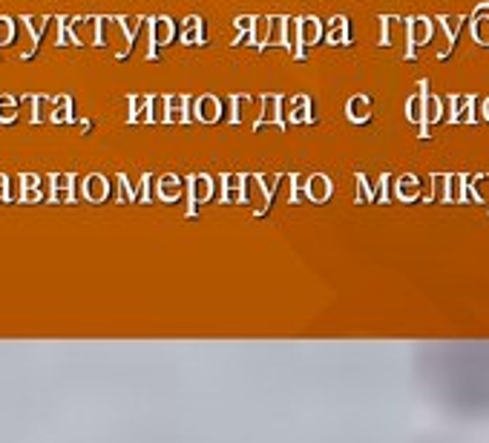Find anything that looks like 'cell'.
I'll use <instances>...</instances> for the list:
<instances>
[{
  "mask_svg": "<svg viewBox=\"0 0 489 443\" xmlns=\"http://www.w3.org/2000/svg\"><path fill=\"white\" fill-rule=\"evenodd\" d=\"M435 35V23L429 18H409L406 20V44H409V58H415L417 46H426Z\"/></svg>",
  "mask_w": 489,
  "mask_h": 443,
  "instance_id": "6da1fadb",
  "label": "cell"
},
{
  "mask_svg": "<svg viewBox=\"0 0 489 443\" xmlns=\"http://www.w3.org/2000/svg\"><path fill=\"white\" fill-rule=\"evenodd\" d=\"M176 38V23L170 18H156L150 20V58H156L159 46H167L170 41Z\"/></svg>",
  "mask_w": 489,
  "mask_h": 443,
  "instance_id": "7a4b0ae2",
  "label": "cell"
},
{
  "mask_svg": "<svg viewBox=\"0 0 489 443\" xmlns=\"http://www.w3.org/2000/svg\"><path fill=\"white\" fill-rule=\"evenodd\" d=\"M296 29H299V44H317L322 35H325V29H322V23L317 20V18H302V20H296Z\"/></svg>",
  "mask_w": 489,
  "mask_h": 443,
  "instance_id": "3957f363",
  "label": "cell"
},
{
  "mask_svg": "<svg viewBox=\"0 0 489 443\" xmlns=\"http://www.w3.org/2000/svg\"><path fill=\"white\" fill-rule=\"evenodd\" d=\"M325 41L328 44H351V26L343 15L331 20V26L325 29Z\"/></svg>",
  "mask_w": 489,
  "mask_h": 443,
  "instance_id": "277c9868",
  "label": "cell"
},
{
  "mask_svg": "<svg viewBox=\"0 0 489 443\" xmlns=\"http://www.w3.org/2000/svg\"><path fill=\"white\" fill-rule=\"evenodd\" d=\"M285 38H288V18H270L268 46H285Z\"/></svg>",
  "mask_w": 489,
  "mask_h": 443,
  "instance_id": "5b68a950",
  "label": "cell"
},
{
  "mask_svg": "<svg viewBox=\"0 0 489 443\" xmlns=\"http://www.w3.org/2000/svg\"><path fill=\"white\" fill-rule=\"evenodd\" d=\"M181 41H185V44H202V18L199 15L185 18V26H181Z\"/></svg>",
  "mask_w": 489,
  "mask_h": 443,
  "instance_id": "8992f818",
  "label": "cell"
},
{
  "mask_svg": "<svg viewBox=\"0 0 489 443\" xmlns=\"http://www.w3.org/2000/svg\"><path fill=\"white\" fill-rule=\"evenodd\" d=\"M268 35H270V18H256L254 23V35H251V44L254 46H268Z\"/></svg>",
  "mask_w": 489,
  "mask_h": 443,
  "instance_id": "52a82bcc",
  "label": "cell"
},
{
  "mask_svg": "<svg viewBox=\"0 0 489 443\" xmlns=\"http://www.w3.org/2000/svg\"><path fill=\"white\" fill-rule=\"evenodd\" d=\"M472 38L483 46H489V15H475L472 18Z\"/></svg>",
  "mask_w": 489,
  "mask_h": 443,
  "instance_id": "ba28073f",
  "label": "cell"
},
{
  "mask_svg": "<svg viewBox=\"0 0 489 443\" xmlns=\"http://www.w3.org/2000/svg\"><path fill=\"white\" fill-rule=\"evenodd\" d=\"M461 26H464V18L461 15H446V18H441V32L443 35L455 44V38H457V32H461Z\"/></svg>",
  "mask_w": 489,
  "mask_h": 443,
  "instance_id": "9c48e42d",
  "label": "cell"
},
{
  "mask_svg": "<svg viewBox=\"0 0 489 443\" xmlns=\"http://www.w3.org/2000/svg\"><path fill=\"white\" fill-rule=\"evenodd\" d=\"M23 23L29 26V32H32V44H38L41 35H44V29H46V23H49V18H23Z\"/></svg>",
  "mask_w": 489,
  "mask_h": 443,
  "instance_id": "30bf717a",
  "label": "cell"
},
{
  "mask_svg": "<svg viewBox=\"0 0 489 443\" xmlns=\"http://www.w3.org/2000/svg\"><path fill=\"white\" fill-rule=\"evenodd\" d=\"M15 41V20L0 18V46H9Z\"/></svg>",
  "mask_w": 489,
  "mask_h": 443,
  "instance_id": "8fae6325",
  "label": "cell"
},
{
  "mask_svg": "<svg viewBox=\"0 0 489 443\" xmlns=\"http://www.w3.org/2000/svg\"><path fill=\"white\" fill-rule=\"evenodd\" d=\"M70 23H72V18H60V20H58V46L72 44V29H70Z\"/></svg>",
  "mask_w": 489,
  "mask_h": 443,
  "instance_id": "7c38bea8",
  "label": "cell"
},
{
  "mask_svg": "<svg viewBox=\"0 0 489 443\" xmlns=\"http://www.w3.org/2000/svg\"><path fill=\"white\" fill-rule=\"evenodd\" d=\"M380 23H383L380 44H383V46H389V44H391V38H394V32H397V18H380Z\"/></svg>",
  "mask_w": 489,
  "mask_h": 443,
  "instance_id": "4fadbf2b",
  "label": "cell"
},
{
  "mask_svg": "<svg viewBox=\"0 0 489 443\" xmlns=\"http://www.w3.org/2000/svg\"><path fill=\"white\" fill-rule=\"evenodd\" d=\"M202 118H216V101H210V98L202 101Z\"/></svg>",
  "mask_w": 489,
  "mask_h": 443,
  "instance_id": "5bb4252c",
  "label": "cell"
},
{
  "mask_svg": "<svg viewBox=\"0 0 489 443\" xmlns=\"http://www.w3.org/2000/svg\"><path fill=\"white\" fill-rule=\"evenodd\" d=\"M9 104H12V98H9V95H4V98H0V118H12Z\"/></svg>",
  "mask_w": 489,
  "mask_h": 443,
  "instance_id": "9a60e30c",
  "label": "cell"
},
{
  "mask_svg": "<svg viewBox=\"0 0 489 443\" xmlns=\"http://www.w3.org/2000/svg\"><path fill=\"white\" fill-rule=\"evenodd\" d=\"M363 107H365V101H363V98H357V101H354V110H357L354 115H357V118H363Z\"/></svg>",
  "mask_w": 489,
  "mask_h": 443,
  "instance_id": "2e32d148",
  "label": "cell"
}]
</instances>
